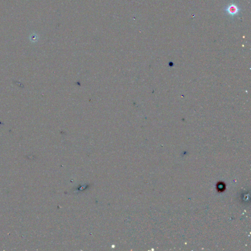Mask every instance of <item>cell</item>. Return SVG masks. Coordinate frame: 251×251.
<instances>
[{"label": "cell", "mask_w": 251, "mask_h": 251, "mask_svg": "<svg viewBox=\"0 0 251 251\" xmlns=\"http://www.w3.org/2000/svg\"><path fill=\"white\" fill-rule=\"evenodd\" d=\"M239 9L238 7L233 4L229 5L226 9V12H228V14H229L230 15L233 16L236 15L239 12Z\"/></svg>", "instance_id": "cell-1"}]
</instances>
